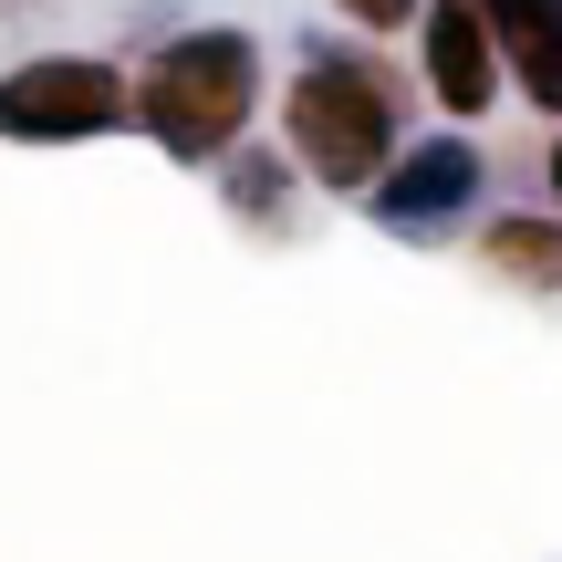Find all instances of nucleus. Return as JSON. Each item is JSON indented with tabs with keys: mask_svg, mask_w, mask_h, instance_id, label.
<instances>
[{
	"mask_svg": "<svg viewBox=\"0 0 562 562\" xmlns=\"http://www.w3.org/2000/svg\"><path fill=\"white\" fill-rule=\"evenodd\" d=\"M281 146L313 188L334 199H364L385 178V157L406 146V83L385 74L375 53H344V42H313L281 94Z\"/></svg>",
	"mask_w": 562,
	"mask_h": 562,
	"instance_id": "obj_1",
	"label": "nucleus"
},
{
	"mask_svg": "<svg viewBox=\"0 0 562 562\" xmlns=\"http://www.w3.org/2000/svg\"><path fill=\"white\" fill-rule=\"evenodd\" d=\"M261 115V42L209 21V32H167L136 74V125L178 167H220Z\"/></svg>",
	"mask_w": 562,
	"mask_h": 562,
	"instance_id": "obj_2",
	"label": "nucleus"
},
{
	"mask_svg": "<svg viewBox=\"0 0 562 562\" xmlns=\"http://www.w3.org/2000/svg\"><path fill=\"white\" fill-rule=\"evenodd\" d=\"M115 125H136V74H115L94 53H32L0 74V136L21 146H83Z\"/></svg>",
	"mask_w": 562,
	"mask_h": 562,
	"instance_id": "obj_3",
	"label": "nucleus"
},
{
	"mask_svg": "<svg viewBox=\"0 0 562 562\" xmlns=\"http://www.w3.org/2000/svg\"><path fill=\"white\" fill-rule=\"evenodd\" d=\"M480 188H490V157L469 136H417V146L385 157L375 188H364V220L396 229V240H448V229L480 209Z\"/></svg>",
	"mask_w": 562,
	"mask_h": 562,
	"instance_id": "obj_4",
	"label": "nucleus"
},
{
	"mask_svg": "<svg viewBox=\"0 0 562 562\" xmlns=\"http://www.w3.org/2000/svg\"><path fill=\"white\" fill-rule=\"evenodd\" d=\"M417 74H427V94H438L448 125H480L490 104L510 94L501 42H490L480 0H427V11H417Z\"/></svg>",
	"mask_w": 562,
	"mask_h": 562,
	"instance_id": "obj_5",
	"label": "nucleus"
},
{
	"mask_svg": "<svg viewBox=\"0 0 562 562\" xmlns=\"http://www.w3.org/2000/svg\"><path fill=\"white\" fill-rule=\"evenodd\" d=\"M490 42H501V74L531 115L562 125V0H480Z\"/></svg>",
	"mask_w": 562,
	"mask_h": 562,
	"instance_id": "obj_6",
	"label": "nucleus"
},
{
	"mask_svg": "<svg viewBox=\"0 0 562 562\" xmlns=\"http://www.w3.org/2000/svg\"><path fill=\"white\" fill-rule=\"evenodd\" d=\"M480 261L510 281V292H562V220L552 209H501L480 229Z\"/></svg>",
	"mask_w": 562,
	"mask_h": 562,
	"instance_id": "obj_7",
	"label": "nucleus"
},
{
	"mask_svg": "<svg viewBox=\"0 0 562 562\" xmlns=\"http://www.w3.org/2000/svg\"><path fill=\"white\" fill-rule=\"evenodd\" d=\"M229 220H240V229H281V220H292V178H302V167H292V146H229Z\"/></svg>",
	"mask_w": 562,
	"mask_h": 562,
	"instance_id": "obj_8",
	"label": "nucleus"
},
{
	"mask_svg": "<svg viewBox=\"0 0 562 562\" xmlns=\"http://www.w3.org/2000/svg\"><path fill=\"white\" fill-rule=\"evenodd\" d=\"M344 21H355V32H406V21L427 11V0H334Z\"/></svg>",
	"mask_w": 562,
	"mask_h": 562,
	"instance_id": "obj_9",
	"label": "nucleus"
},
{
	"mask_svg": "<svg viewBox=\"0 0 562 562\" xmlns=\"http://www.w3.org/2000/svg\"><path fill=\"white\" fill-rule=\"evenodd\" d=\"M542 178H552V209H562V136H552V157H542Z\"/></svg>",
	"mask_w": 562,
	"mask_h": 562,
	"instance_id": "obj_10",
	"label": "nucleus"
}]
</instances>
